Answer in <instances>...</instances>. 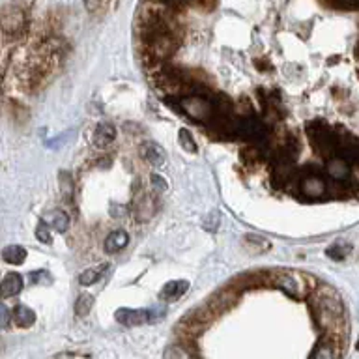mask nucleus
Returning <instances> with one entry per match:
<instances>
[{"label":"nucleus","mask_w":359,"mask_h":359,"mask_svg":"<svg viewBox=\"0 0 359 359\" xmlns=\"http://www.w3.org/2000/svg\"><path fill=\"white\" fill-rule=\"evenodd\" d=\"M178 38L172 30L157 32L150 38H144L146 58L151 62H165L178 49Z\"/></svg>","instance_id":"obj_1"},{"label":"nucleus","mask_w":359,"mask_h":359,"mask_svg":"<svg viewBox=\"0 0 359 359\" xmlns=\"http://www.w3.org/2000/svg\"><path fill=\"white\" fill-rule=\"evenodd\" d=\"M180 107L182 111L191 116L193 120H198V122H210L215 118V103L212 100H208L206 95L193 94L185 95V97H180Z\"/></svg>","instance_id":"obj_2"},{"label":"nucleus","mask_w":359,"mask_h":359,"mask_svg":"<svg viewBox=\"0 0 359 359\" xmlns=\"http://www.w3.org/2000/svg\"><path fill=\"white\" fill-rule=\"evenodd\" d=\"M307 135L311 139V144L318 150L320 156L330 157V154H333L335 148H339L335 135H331L330 128L320 120H313V122L307 123Z\"/></svg>","instance_id":"obj_3"},{"label":"nucleus","mask_w":359,"mask_h":359,"mask_svg":"<svg viewBox=\"0 0 359 359\" xmlns=\"http://www.w3.org/2000/svg\"><path fill=\"white\" fill-rule=\"evenodd\" d=\"M27 28V17L21 8L10 4L2 8V30L6 38H19Z\"/></svg>","instance_id":"obj_4"},{"label":"nucleus","mask_w":359,"mask_h":359,"mask_svg":"<svg viewBox=\"0 0 359 359\" xmlns=\"http://www.w3.org/2000/svg\"><path fill=\"white\" fill-rule=\"evenodd\" d=\"M236 128H238L236 129V133L241 135V139L245 140L262 142V140H266V137H268V129H266L262 120H258V118L252 116V114L241 118L240 123H238Z\"/></svg>","instance_id":"obj_5"},{"label":"nucleus","mask_w":359,"mask_h":359,"mask_svg":"<svg viewBox=\"0 0 359 359\" xmlns=\"http://www.w3.org/2000/svg\"><path fill=\"white\" fill-rule=\"evenodd\" d=\"M116 320L120 324L133 327V325H142L146 322H151V311L150 309H118Z\"/></svg>","instance_id":"obj_6"},{"label":"nucleus","mask_w":359,"mask_h":359,"mask_svg":"<svg viewBox=\"0 0 359 359\" xmlns=\"http://www.w3.org/2000/svg\"><path fill=\"white\" fill-rule=\"evenodd\" d=\"M299 189L305 196L309 198H322V196L327 193V184L324 182V178L320 174L309 172L307 176H303L302 184H299Z\"/></svg>","instance_id":"obj_7"},{"label":"nucleus","mask_w":359,"mask_h":359,"mask_svg":"<svg viewBox=\"0 0 359 359\" xmlns=\"http://www.w3.org/2000/svg\"><path fill=\"white\" fill-rule=\"evenodd\" d=\"M325 172L335 182H344L350 176V163L344 157H330L325 165Z\"/></svg>","instance_id":"obj_8"},{"label":"nucleus","mask_w":359,"mask_h":359,"mask_svg":"<svg viewBox=\"0 0 359 359\" xmlns=\"http://www.w3.org/2000/svg\"><path fill=\"white\" fill-rule=\"evenodd\" d=\"M22 290V277L15 271H10V273L4 275L2 279V285H0V292H2V297H13L17 296L19 292Z\"/></svg>","instance_id":"obj_9"},{"label":"nucleus","mask_w":359,"mask_h":359,"mask_svg":"<svg viewBox=\"0 0 359 359\" xmlns=\"http://www.w3.org/2000/svg\"><path fill=\"white\" fill-rule=\"evenodd\" d=\"M187 288H189L187 280H170V283L163 286L161 292H159V297H161L163 302H174L180 296H184Z\"/></svg>","instance_id":"obj_10"},{"label":"nucleus","mask_w":359,"mask_h":359,"mask_svg":"<svg viewBox=\"0 0 359 359\" xmlns=\"http://www.w3.org/2000/svg\"><path fill=\"white\" fill-rule=\"evenodd\" d=\"M140 156L144 157L146 163H150L154 167H163L165 165V154L156 142H144L140 146Z\"/></svg>","instance_id":"obj_11"},{"label":"nucleus","mask_w":359,"mask_h":359,"mask_svg":"<svg viewBox=\"0 0 359 359\" xmlns=\"http://www.w3.org/2000/svg\"><path fill=\"white\" fill-rule=\"evenodd\" d=\"M275 286H279L280 290H285L288 296L297 297L302 294V288H299V280L294 277L292 273H277L275 275Z\"/></svg>","instance_id":"obj_12"},{"label":"nucleus","mask_w":359,"mask_h":359,"mask_svg":"<svg viewBox=\"0 0 359 359\" xmlns=\"http://www.w3.org/2000/svg\"><path fill=\"white\" fill-rule=\"evenodd\" d=\"M11 320L15 322L17 327H30V325L36 322V314H34V311L30 307H27V305H17L13 311H11Z\"/></svg>","instance_id":"obj_13"},{"label":"nucleus","mask_w":359,"mask_h":359,"mask_svg":"<svg viewBox=\"0 0 359 359\" xmlns=\"http://www.w3.org/2000/svg\"><path fill=\"white\" fill-rule=\"evenodd\" d=\"M128 241L129 236L126 230H114V232H111V234L105 238V251L109 252V255H114V252H118L120 249H123V247L128 245Z\"/></svg>","instance_id":"obj_14"},{"label":"nucleus","mask_w":359,"mask_h":359,"mask_svg":"<svg viewBox=\"0 0 359 359\" xmlns=\"http://www.w3.org/2000/svg\"><path fill=\"white\" fill-rule=\"evenodd\" d=\"M116 139V129L112 128L111 123H100L94 131V142L95 146H100V148H105L112 142V140Z\"/></svg>","instance_id":"obj_15"},{"label":"nucleus","mask_w":359,"mask_h":359,"mask_svg":"<svg viewBox=\"0 0 359 359\" xmlns=\"http://www.w3.org/2000/svg\"><path fill=\"white\" fill-rule=\"evenodd\" d=\"M43 221L49 224V229H55L56 232H66L67 226H69V217H67V213L62 212V210L49 212L45 215Z\"/></svg>","instance_id":"obj_16"},{"label":"nucleus","mask_w":359,"mask_h":359,"mask_svg":"<svg viewBox=\"0 0 359 359\" xmlns=\"http://www.w3.org/2000/svg\"><path fill=\"white\" fill-rule=\"evenodd\" d=\"M107 268H109L107 264H101V266H97V268L84 269L83 273L79 275V285H83V286L94 285V283H97V280L101 279V275L105 273Z\"/></svg>","instance_id":"obj_17"},{"label":"nucleus","mask_w":359,"mask_h":359,"mask_svg":"<svg viewBox=\"0 0 359 359\" xmlns=\"http://www.w3.org/2000/svg\"><path fill=\"white\" fill-rule=\"evenodd\" d=\"M2 258H4V262L13 264V266H19V264L25 262V258H27V251H25L21 245H8V247H4V251H2Z\"/></svg>","instance_id":"obj_18"},{"label":"nucleus","mask_w":359,"mask_h":359,"mask_svg":"<svg viewBox=\"0 0 359 359\" xmlns=\"http://www.w3.org/2000/svg\"><path fill=\"white\" fill-rule=\"evenodd\" d=\"M313 359H337L335 344L327 339H320L313 352Z\"/></svg>","instance_id":"obj_19"},{"label":"nucleus","mask_w":359,"mask_h":359,"mask_svg":"<svg viewBox=\"0 0 359 359\" xmlns=\"http://www.w3.org/2000/svg\"><path fill=\"white\" fill-rule=\"evenodd\" d=\"M163 359H196L195 353L191 352L189 348H185L184 344H170L165 348Z\"/></svg>","instance_id":"obj_20"},{"label":"nucleus","mask_w":359,"mask_h":359,"mask_svg":"<svg viewBox=\"0 0 359 359\" xmlns=\"http://www.w3.org/2000/svg\"><path fill=\"white\" fill-rule=\"evenodd\" d=\"M92 307H94V296H90V294H81V296L75 299V314L77 316H86V314L92 311Z\"/></svg>","instance_id":"obj_21"},{"label":"nucleus","mask_w":359,"mask_h":359,"mask_svg":"<svg viewBox=\"0 0 359 359\" xmlns=\"http://www.w3.org/2000/svg\"><path fill=\"white\" fill-rule=\"evenodd\" d=\"M178 140H180V146H182L185 151H189V154H195V151L198 150V146H196L195 139H193V135L189 133V129H185V128L180 129Z\"/></svg>","instance_id":"obj_22"},{"label":"nucleus","mask_w":359,"mask_h":359,"mask_svg":"<svg viewBox=\"0 0 359 359\" xmlns=\"http://www.w3.org/2000/svg\"><path fill=\"white\" fill-rule=\"evenodd\" d=\"M245 245L255 252H262V251H268L269 249V243L264 238L260 236H255V234H247L245 236Z\"/></svg>","instance_id":"obj_23"},{"label":"nucleus","mask_w":359,"mask_h":359,"mask_svg":"<svg viewBox=\"0 0 359 359\" xmlns=\"http://www.w3.org/2000/svg\"><path fill=\"white\" fill-rule=\"evenodd\" d=\"M234 296H230L229 292H221L219 296H213L212 302H210V305H212L215 311H223V309H229L230 303H234Z\"/></svg>","instance_id":"obj_24"},{"label":"nucleus","mask_w":359,"mask_h":359,"mask_svg":"<svg viewBox=\"0 0 359 359\" xmlns=\"http://www.w3.org/2000/svg\"><path fill=\"white\" fill-rule=\"evenodd\" d=\"M137 215H139L140 221H146V219H150V215H151L150 196L140 195L139 202H137Z\"/></svg>","instance_id":"obj_25"},{"label":"nucleus","mask_w":359,"mask_h":359,"mask_svg":"<svg viewBox=\"0 0 359 359\" xmlns=\"http://www.w3.org/2000/svg\"><path fill=\"white\" fill-rule=\"evenodd\" d=\"M348 252H350V245L344 243V241H339V243L327 249V257L333 258V260H342V258H346Z\"/></svg>","instance_id":"obj_26"},{"label":"nucleus","mask_w":359,"mask_h":359,"mask_svg":"<svg viewBox=\"0 0 359 359\" xmlns=\"http://www.w3.org/2000/svg\"><path fill=\"white\" fill-rule=\"evenodd\" d=\"M241 159H243L245 165H257L262 159V150H258V148H245V150L241 151Z\"/></svg>","instance_id":"obj_27"},{"label":"nucleus","mask_w":359,"mask_h":359,"mask_svg":"<svg viewBox=\"0 0 359 359\" xmlns=\"http://www.w3.org/2000/svg\"><path fill=\"white\" fill-rule=\"evenodd\" d=\"M36 238H38L41 243H50V241H53V238H50L49 224L45 223V221H39L38 229H36Z\"/></svg>","instance_id":"obj_28"},{"label":"nucleus","mask_w":359,"mask_h":359,"mask_svg":"<svg viewBox=\"0 0 359 359\" xmlns=\"http://www.w3.org/2000/svg\"><path fill=\"white\" fill-rule=\"evenodd\" d=\"M28 280L32 283V285H43L45 280H50L49 273L43 271V269H39V271H34V273L28 275Z\"/></svg>","instance_id":"obj_29"},{"label":"nucleus","mask_w":359,"mask_h":359,"mask_svg":"<svg viewBox=\"0 0 359 359\" xmlns=\"http://www.w3.org/2000/svg\"><path fill=\"white\" fill-rule=\"evenodd\" d=\"M219 224V213L212 212V215H208L206 221H204V229L206 230H217Z\"/></svg>","instance_id":"obj_30"},{"label":"nucleus","mask_w":359,"mask_h":359,"mask_svg":"<svg viewBox=\"0 0 359 359\" xmlns=\"http://www.w3.org/2000/svg\"><path fill=\"white\" fill-rule=\"evenodd\" d=\"M330 4H333L335 8H346V10H350V8L358 6V0H330Z\"/></svg>","instance_id":"obj_31"},{"label":"nucleus","mask_w":359,"mask_h":359,"mask_svg":"<svg viewBox=\"0 0 359 359\" xmlns=\"http://www.w3.org/2000/svg\"><path fill=\"white\" fill-rule=\"evenodd\" d=\"M49 359H90L88 355H79V353H58V355H53Z\"/></svg>","instance_id":"obj_32"},{"label":"nucleus","mask_w":359,"mask_h":359,"mask_svg":"<svg viewBox=\"0 0 359 359\" xmlns=\"http://www.w3.org/2000/svg\"><path fill=\"white\" fill-rule=\"evenodd\" d=\"M151 185H154L157 191L167 189V184H165V180H163L161 176H151Z\"/></svg>","instance_id":"obj_33"},{"label":"nucleus","mask_w":359,"mask_h":359,"mask_svg":"<svg viewBox=\"0 0 359 359\" xmlns=\"http://www.w3.org/2000/svg\"><path fill=\"white\" fill-rule=\"evenodd\" d=\"M193 2L202 10H212L213 4H215V0H193Z\"/></svg>","instance_id":"obj_34"},{"label":"nucleus","mask_w":359,"mask_h":359,"mask_svg":"<svg viewBox=\"0 0 359 359\" xmlns=\"http://www.w3.org/2000/svg\"><path fill=\"white\" fill-rule=\"evenodd\" d=\"M0 311H2V327L6 330V327H8V322H10V318H11V314L6 305H2V307H0Z\"/></svg>","instance_id":"obj_35"},{"label":"nucleus","mask_w":359,"mask_h":359,"mask_svg":"<svg viewBox=\"0 0 359 359\" xmlns=\"http://www.w3.org/2000/svg\"><path fill=\"white\" fill-rule=\"evenodd\" d=\"M101 0H84V6H86V10L88 11H95L100 8Z\"/></svg>","instance_id":"obj_36"},{"label":"nucleus","mask_w":359,"mask_h":359,"mask_svg":"<svg viewBox=\"0 0 359 359\" xmlns=\"http://www.w3.org/2000/svg\"><path fill=\"white\" fill-rule=\"evenodd\" d=\"M355 348H358V350H359V341H358V344H355Z\"/></svg>","instance_id":"obj_37"}]
</instances>
